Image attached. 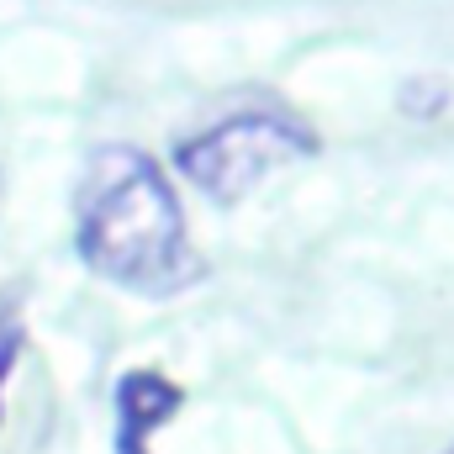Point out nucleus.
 I'll use <instances>...</instances> for the list:
<instances>
[{
  "mask_svg": "<svg viewBox=\"0 0 454 454\" xmlns=\"http://www.w3.org/2000/svg\"><path fill=\"white\" fill-rule=\"evenodd\" d=\"M74 248L101 280L137 296H175L201 275L175 185L148 153L127 143L101 148L85 169Z\"/></svg>",
  "mask_w": 454,
  "mask_h": 454,
  "instance_id": "nucleus-1",
  "label": "nucleus"
},
{
  "mask_svg": "<svg viewBox=\"0 0 454 454\" xmlns=\"http://www.w3.org/2000/svg\"><path fill=\"white\" fill-rule=\"evenodd\" d=\"M317 153V132L301 127L296 116L286 112H238L185 137L175 148V169L212 201H238L248 196L264 175L312 159Z\"/></svg>",
  "mask_w": 454,
  "mask_h": 454,
  "instance_id": "nucleus-2",
  "label": "nucleus"
},
{
  "mask_svg": "<svg viewBox=\"0 0 454 454\" xmlns=\"http://www.w3.org/2000/svg\"><path fill=\"white\" fill-rule=\"evenodd\" d=\"M185 407V391L159 370H127L116 380V454H148V439Z\"/></svg>",
  "mask_w": 454,
  "mask_h": 454,
  "instance_id": "nucleus-3",
  "label": "nucleus"
},
{
  "mask_svg": "<svg viewBox=\"0 0 454 454\" xmlns=\"http://www.w3.org/2000/svg\"><path fill=\"white\" fill-rule=\"evenodd\" d=\"M444 106H450V85H439V80H412L402 90V112H412V116H434Z\"/></svg>",
  "mask_w": 454,
  "mask_h": 454,
  "instance_id": "nucleus-4",
  "label": "nucleus"
},
{
  "mask_svg": "<svg viewBox=\"0 0 454 454\" xmlns=\"http://www.w3.org/2000/svg\"><path fill=\"white\" fill-rule=\"evenodd\" d=\"M16 359H21V323L0 317V423H5V380L16 370Z\"/></svg>",
  "mask_w": 454,
  "mask_h": 454,
  "instance_id": "nucleus-5",
  "label": "nucleus"
},
{
  "mask_svg": "<svg viewBox=\"0 0 454 454\" xmlns=\"http://www.w3.org/2000/svg\"><path fill=\"white\" fill-rule=\"evenodd\" d=\"M450 454H454V450H450Z\"/></svg>",
  "mask_w": 454,
  "mask_h": 454,
  "instance_id": "nucleus-6",
  "label": "nucleus"
}]
</instances>
